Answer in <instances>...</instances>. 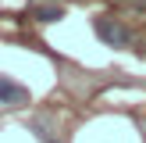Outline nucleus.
<instances>
[{
	"instance_id": "nucleus-1",
	"label": "nucleus",
	"mask_w": 146,
	"mask_h": 143,
	"mask_svg": "<svg viewBox=\"0 0 146 143\" xmlns=\"http://www.w3.org/2000/svg\"><path fill=\"white\" fill-rule=\"evenodd\" d=\"M93 32H96L107 47H118V50H125L128 43H132V29H128L125 21H118V18H96L93 21Z\"/></svg>"
},
{
	"instance_id": "nucleus-2",
	"label": "nucleus",
	"mask_w": 146,
	"mask_h": 143,
	"mask_svg": "<svg viewBox=\"0 0 146 143\" xmlns=\"http://www.w3.org/2000/svg\"><path fill=\"white\" fill-rule=\"evenodd\" d=\"M29 93L21 90L18 82H11V79H0V104H25Z\"/></svg>"
},
{
	"instance_id": "nucleus-3",
	"label": "nucleus",
	"mask_w": 146,
	"mask_h": 143,
	"mask_svg": "<svg viewBox=\"0 0 146 143\" xmlns=\"http://www.w3.org/2000/svg\"><path fill=\"white\" fill-rule=\"evenodd\" d=\"M36 18H39V21H61L64 11H61V7H36Z\"/></svg>"
}]
</instances>
